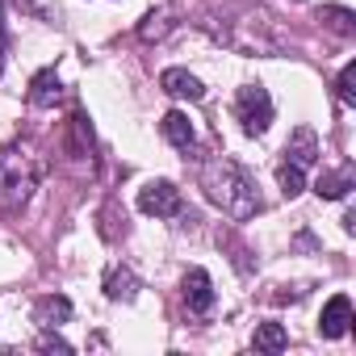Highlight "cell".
<instances>
[{
	"label": "cell",
	"mask_w": 356,
	"mask_h": 356,
	"mask_svg": "<svg viewBox=\"0 0 356 356\" xmlns=\"http://www.w3.org/2000/svg\"><path fill=\"white\" fill-rule=\"evenodd\" d=\"M206 193L231 214V218H248V214H256L260 210V197H256V189H252V181L243 176V168L239 163H231V159H222V163H210L206 168Z\"/></svg>",
	"instance_id": "obj_1"
},
{
	"label": "cell",
	"mask_w": 356,
	"mask_h": 356,
	"mask_svg": "<svg viewBox=\"0 0 356 356\" xmlns=\"http://www.w3.org/2000/svg\"><path fill=\"white\" fill-rule=\"evenodd\" d=\"M235 113H239L248 134H264L268 122H273V101H268V92L260 84H243L239 97H235Z\"/></svg>",
	"instance_id": "obj_2"
},
{
	"label": "cell",
	"mask_w": 356,
	"mask_h": 356,
	"mask_svg": "<svg viewBox=\"0 0 356 356\" xmlns=\"http://www.w3.org/2000/svg\"><path fill=\"white\" fill-rule=\"evenodd\" d=\"M138 210L151 214V218H172L176 210H181V189H176L172 181H147L138 189Z\"/></svg>",
	"instance_id": "obj_3"
},
{
	"label": "cell",
	"mask_w": 356,
	"mask_h": 356,
	"mask_svg": "<svg viewBox=\"0 0 356 356\" xmlns=\"http://www.w3.org/2000/svg\"><path fill=\"white\" fill-rule=\"evenodd\" d=\"M348 323H352V298H348V293H335V298L323 306L318 331H323L327 339H339V335L348 331Z\"/></svg>",
	"instance_id": "obj_4"
},
{
	"label": "cell",
	"mask_w": 356,
	"mask_h": 356,
	"mask_svg": "<svg viewBox=\"0 0 356 356\" xmlns=\"http://www.w3.org/2000/svg\"><path fill=\"white\" fill-rule=\"evenodd\" d=\"M185 302L193 314H206L214 306V285H210V273L206 268H189L185 273Z\"/></svg>",
	"instance_id": "obj_5"
},
{
	"label": "cell",
	"mask_w": 356,
	"mask_h": 356,
	"mask_svg": "<svg viewBox=\"0 0 356 356\" xmlns=\"http://www.w3.org/2000/svg\"><path fill=\"white\" fill-rule=\"evenodd\" d=\"M159 88H163L168 97H185V101H202V97H206L202 80L189 76V72H181V67H168V72L159 76Z\"/></svg>",
	"instance_id": "obj_6"
},
{
	"label": "cell",
	"mask_w": 356,
	"mask_h": 356,
	"mask_svg": "<svg viewBox=\"0 0 356 356\" xmlns=\"http://www.w3.org/2000/svg\"><path fill=\"white\" fill-rule=\"evenodd\" d=\"M159 130H163V138L172 143V147H193V122L181 113V109H172V113H163V122H159Z\"/></svg>",
	"instance_id": "obj_7"
},
{
	"label": "cell",
	"mask_w": 356,
	"mask_h": 356,
	"mask_svg": "<svg viewBox=\"0 0 356 356\" xmlns=\"http://www.w3.org/2000/svg\"><path fill=\"white\" fill-rule=\"evenodd\" d=\"M285 155L298 163V168H306V163H314L318 159V138H314V130H293V138L285 143Z\"/></svg>",
	"instance_id": "obj_8"
},
{
	"label": "cell",
	"mask_w": 356,
	"mask_h": 356,
	"mask_svg": "<svg viewBox=\"0 0 356 356\" xmlns=\"http://www.w3.org/2000/svg\"><path fill=\"white\" fill-rule=\"evenodd\" d=\"M348 189H352V163H343V168H335V172H323V176H318V185H314V193L327 197V202L343 197Z\"/></svg>",
	"instance_id": "obj_9"
},
{
	"label": "cell",
	"mask_w": 356,
	"mask_h": 356,
	"mask_svg": "<svg viewBox=\"0 0 356 356\" xmlns=\"http://www.w3.org/2000/svg\"><path fill=\"white\" fill-rule=\"evenodd\" d=\"M59 97H63V88H59V76H55V72H38V76H34V84H30V105H38V109H51Z\"/></svg>",
	"instance_id": "obj_10"
},
{
	"label": "cell",
	"mask_w": 356,
	"mask_h": 356,
	"mask_svg": "<svg viewBox=\"0 0 356 356\" xmlns=\"http://www.w3.org/2000/svg\"><path fill=\"white\" fill-rule=\"evenodd\" d=\"M72 318V302L67 298H42L38 302V323L42 327H59V323H67Z\"/></svg>",
	"instance_id": "obj_11"
},
{
	"label": "cell",
	"mask_w": 356,
	"mask_h": 356,
	"mask_svg": "<svg viewBox=\"0 0 356 356\" xmlns=\"http://www.w3.org/2000/svg\"><path fill=\"white\" fill-rule=\"evenodd\" d=\"M285 343H289V335H285L281 323H260V327H256V348H260V352H281Z\"/></svg>",
	"instance_id": "obj_12"
},
{
	"label": "cell",
	"mask_w": 356,
	"mask_h": 356,
	"mask_svg": "<svg viewBox=\"0 0 356 356\" xmlns=\"http://www.w3.org/2000/svg\"><path fill=\"white\" fill-rule=\"evenodd\" d=\"M277 181H281V193H285V197H298V193L306 189V176H302V168H298V163H289V159L277 168Z\"/></svg>",
	"instance_id": "obj_13"
},
{
	"label": "cell",
	"mask_w": 356,
	"mask_h": 356,
	"mask_svg": "<svg viewBox=\"0 0 356 356\" xmlns=\"http://www.w3.org/2000/svg\"><path fill=\"white\" fill-rule=\"evenodd\" d=\"M105 293L130 302V298H134V277H130V273H109V277H105Z\"/></svg>",
	"instance_id": "obj_14"
},
{
	"label": "cell",
	"mask_w": 356,
	"mask_h": 356,
	"mask_svg": "<svg viewBox=\"0 0 356 356\" xmlns=\"http://www.w3.org/2000/svg\"><path fill=\"white\" fill-rule=\"evenodd\" d=\"M352 84H356V63H348L343 76H339V101H343V105H356V88H352Z\"/></svg>",
	"instance_id": "obj_15"
},
{
	"label": "cell",
	"mask_w": 356,
	"mask_h": 356,
	"mask_svg": "<svg viewBox=\"0 0 356 356\" xmlns=\"http://www.w3.org/2000/svg\"><path fill=\"white\" fill-rule=\"evenodd\" d=\"M318 17H323V22H331L339 34H352V13H348V9H323Z\"/></svg>",
	"instance_id": "obj_16"
}]
</instances>
